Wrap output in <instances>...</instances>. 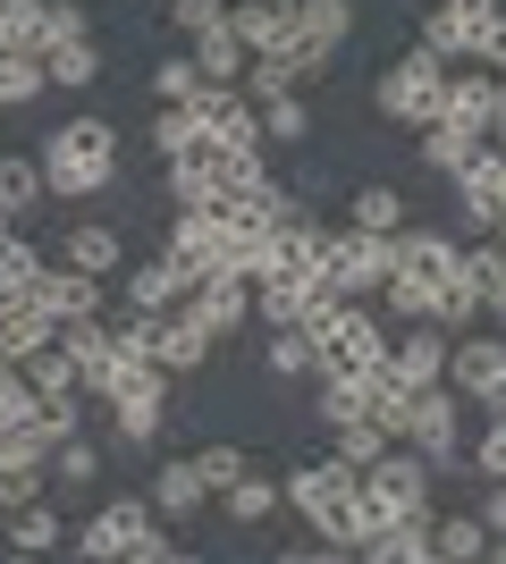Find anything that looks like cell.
I'll list each match as a JSON object with an SVG mask.
<instances>
[{
	"label": "cell",
	"mask_w": 506,
	"mask_h": 564,
	"mask_svg": "<svg viewBox=\"0 0 506 564\" xmlns=\"http://www.w3.org/2000/svg\"><path fill=\"white\" fill-rule=\"evenodd\" d=\"M262 362H270V379H321V346H313V329H270Z\"/></svg>",
	"instance_id": "obj_30"
},
{
	"label": "cell",
	"mask_w": 506,
	"mask_h": 564,
	"mask_svg": "<svg viewBox=\"0 0 506 564\" xmlns=\"http://www.w3.org/2000/svg\"><path fill=\"white\" fill-rule=\"evenodd\" d=\"M68 34H85V9H76V0H51L43 9V43H68Z\"/></svg>",
	"instance_id": "obj_55"
},
{
	"label": "cell",
	"mask_w": 506,
	"mask_h": 564,
	"mask_svg": "<svg viewBox=\"0 0 506 564\" xmlns=\"http://www.w3.org/2000/svg\"><path fill=\"white\" fill-rule=\"evenodd\" d=\"M169 194H177V203H203V169H194V161H169Z\"/></svg>",
	"instance_id": "obj_57"
},
{
	"label": "cell",
	"mask_w": 506,
	"mask_h": 564,
	"mask_svg": "<svg viewBox=\"0 0 506 564\" xmlns=\"http://www.w3.org/2000/svg\"><path fill=\"white\" fill-rule=\"evenodd\" d=\"M34 286H43V312H51V321H85V312H101V286H110V279L76 270V261H43Z\"/></svg>",
	"instance_id": "obj_15"
},
{
	"label": "cell",
	"mask_w": 506,
	"mask_h": 564,
	"mask_svg": "<svg viewBox=\"0 0 506 564\" xmlns=\"http://www.w3.org/2000/svg\"><path fill=\"white\" fill-rule=\"evenodd\" d=\"M51 464H60V489H94V480H101V447L85 438V430H76V438H60V447H51Z\"/></svg>",
	"instance_id": "obj_41"
},
{
	"label": "cell",
	"mask_w": 506,
	"mask_h": 564,
	"mask_svg": "<svg viewBox=\"0 0 506 564\" xmlns=\"http://www.w3.org/2000/svg\"><path fill=\"white\" fill-rule=\"evenodd\" d=\"M346 228L397 236V228H406V194H397V186H363V194H355V219H346Z\"/></svg>",
	"instance_id": "obj_39"
},
{
	"label": "cell",
	"mask_w": 506,
	"mask_h": 564,
	"mask_svg": "<svg viewBox=\"0 0 506 564\" xmlns=\"http://www.w3.org/2000/svg\"><path fill=\"white\" fill-rule=\"evenodd\" d=\"M43 480H51V455H34V447H0V514H18V506H34L43 497Z\"/></svg>",
	"instance_id": "obj_23"
},
{
	"label": "cell",
	"mask_w": 506,
	"mask_h": 564,
	"mask_svg": "<svg viewBox=\"0 0 506 564\" xmlns=\"http://www.w3.org/2000/svg\"><path fill=\"white\" fill-rule=\"evenodd\" d=\"M203 354H212V329H203L186 304L161 312V329H152V362H161L169 379H186V371H203Z\"/></svg>",
	"instance_id": "obj_16"
},
{
	"label": "cell",
	"mask_w": 506,
	"mask_h": 564,
	"mask_svg": "<svg viewBox=\"0 0 506 564\" xmlns=\"http://www.w3.org/2000/svg\"><path fill=\"white\" fill-rule=\"evenodd\" d=\"M456 388L439 379V388H413V422H406V447L422 455L431 471H456V455H464V430H456Z\"/></svg>",
	"instance_id": "obj_9"
},
{
	"label": "cell",
	"mask_w": 506,
	"mask_h": 564,
	"mask_svg": "<svg viewBox=\"0 0 506 564\" xmlns=\"http://www.w3.org/2000/svg\"><path fill=\"white\" fill-rule=\"evenodd\" d=\"M482 522H489V540L506 531V480H489V497H482Z\"/></svg>",
	"instance_id": "obj_58"
},
{
	"label": "cell",
	"mask_w": 506,
	"mask_h": 564,
	"mask_svg": "<svg viewBox=\"0 0 506 564\" xmlns=\"http://www.w3.org/2000/svg\"><path fill=\"white\" fill-rule=\"evenodd\" d=\"M388 253H397V261H388V270H413V279L448 286V270H456V261H464V245H456V236H448V228H397V236H388Z\"/></svg>",
	"instance_id": "obj_14"
},
{
	"label": "cell",
	"mask_w": 506,
	"mask_h": 564,
	"mask_svg": "<svg viewBox=\"0 0 506 564\" xmlns=\"http://www.w3.org/2000/svg\"><path fill=\"white\" fill-rule=\"evenodd\" d=\"M186 304V270H177V261H136V270H127V312H177Z\"/></svg>",
	"instance_id": "obj_20"
},
{
	"label": "cell",
	"mask_w": 506,
	"mask_h": 564,
	"mask_svg": "<svg viewBox=\"0 0 506 564\" xmlns=\"http://www.w3.org/2000/svg\"><path fill=\"white\" fill-rule=\"evenodd\" d=\"M482 143L489 135H473V127H456V118H439V127H422V169H431V177H456Z\"/></svg>",
	"instance_id": "obj_29"
},
{
	"label": "cell",
	"mask_w": 506,
	"mask_h": 564,
	"mask_svg": "<svg viewBox=\"0 0 506 564\" xmlns=\"http://www.w3.org/2000/svg\"><path fill=\"white\" fill-rule=\"evenodd\" d=\"M169 18H177V34H203V25L228 18V0H169Z\"/></svg>",
	"instance_id": "obj_51"
},
{
	"label": "cell",
	"mask_w": 506,
	"mask_h": 564,
	"mask_svg": "<svg viewBox=\"0 0 506 564\" xmlns=\"http://www.w3.org/2000/svg\"><path fill=\"white\" fill-rule=\"evenodd\" d=\"M203 506H212V480L194 471V455H177V464L152 471V514L161 522H186V514H203Z\"/></svg>",
	"instance_id": "obj_18"
},
{
	"label": "cell",
	"mask_w": 506,
	"mask_h": 564,
	"mask_svg": "<svg viewBox=\"0 0 506 564\" xmlns=\"http://www.w3.org/2000/svg\"><path fill=\"white\" fill-rule=\"evenodd\" d=\"M51 337H60V321H51V312H18V321H0V354H9V362H25V354L51 346Z\"/></svg>",
	"instance_id": "obj_44"
},
{
	"label": "cell",
	"mask_w": 506,
	"mask_h": 564,
	"mask_svg": "<svg viewBox=\"0 0 506 564\" xmlns=\"http://www.w3.org/2000/svg\"><path fill=\"white\" fill-rule=\"evenodd\" d=\"M254 110H262V135L270 143H304V127H313L295 94H270V101H254Z\"/></svg>",
	"instance_id": "obj_46"
},
{
	"label": "cell",
	"mask_w": 506,
	"mask_h": 564,
	"mask_svg": "<svg viewBox=\"0 0 506 564\" xmlns=\"http://www.w3.org/2000/svg\"><path fill=\"white\" fill-rule=\"evenodd\" d=\"M60 540H68V522H60V506H43V497L9 514V547H18V556H43V547H60Z\"/></svg>",
	"instance_id": "obj_31"
},
{
	"label": "cell",
	"mask_w": 506,
	"mask_h": 564,
	"mask_svg": "<svg viewBox=\"0 0 506 564\" xmlns=\"http://www.w3.org/2000/svg\"><path fill=\"white\" fill-rule=\"evenodd\" d=\"M448 388H456V397H473L482 404L489 388H506V337L498 329H482V337H448Z\"/></svg>",
	"instance_id": "obj_12"
},
{
	"label": "cell",
	"mask_w": 506,
	"mask_h": 564,
	"mask_svg": "<svg viewBox=\"0 0 506 564\" xmlns=\"http://www.w3.org/2000/svg\"><path fill=\"white\" fill-rule=\"evenodd\" d=\"M388 321L372 312V295H337L330 312L313 321V346H321V379H372L388 362Z\"/></svg>",
	"instance_id": "obj_3"
},
{
	"label": "cell",
	"mask_w": 506,
	"mask_h": 564,
	"mask_svg": "<svg viewBox=\"0 0 506 564\" xmlns=\"http://www.w3.org/2000/svg\"><path fill=\"white\" fill-rule=\"evenodd\" d=\"M431 480H439V471L422 464L406 438H388V447L363 464V497H372V514H380V522H397V514H431Z\"/></svg>",
	"instance_id": "obj_6"
},
{
	"label": "cell",
	"mask_w": 506,
	"mask_h": 564,
	"mask_svg": "<svg viewBox=\"0 0 506 564\" xmlns=\"http://www.w3.org/2000/svg\"><path fill=\"white\" fill-rule=\"evenodd\" d=\"M43 85H51V76H43V59H34V51H0V110H25Z\"/></svg>",
	"instance_id": "obj_35"
},
{
	"label": "cell",
	"mask_w": 506,
	"mask_h": 564,
	"mask_svg": "<svg viewBox=\"0 0 506 564\" xmlns=\"http://www.w3.org/2000/svg\"><path fill=\"white\" fill-rule=\"evenodd\" d=\"M489 312V286H482V270H473V261H456V270H448V286H439V329H473V321H482Z\"/></svg>",
	"instance_id": "obj_25"
},
{
	"label": "cell",
	"mask_w": 506,
	"mask_h": 564,
	"mask_svg": "<svg viewBox=\"0 0 506 564\" xmlns=\"http://www.w3.org/2000/svg\"><path fill=\"white\" fill-rule=\"evenodd\" d=\"M186 312L212 329V346H219V337H237L245 321H254V286H245V279H194L186 286Z\"/></svg>",
	"instance_id": "obj_13"
},
{
	"label": "cell",
	"mask_w": 506,
	"mask_h": 564,
	"mask_svg": "<svg viewBox=\"0 0 506 564\" xmlns=\"http://www.w3.org/2000/svg\"><path fill=\"white\" fill-rule=\"evenodd\" d=\"M506 9L498 0H439L431 25H422V43L439 51V59H489V43H498Z\"/></svg>",
	"instance_id": "obj_8"
},
{
	"label": "cell",
	"mask_w": 506,
	"mask_h": 564,
	"mask_svg": "<svg viewBox=\"0 0 506 564\" xmlns=\"http://www.w3.org/2000/svg\"><path fill=\"white\" fill-rule=\"evenodd\" d=\"M25 379H34V397H51V388H85V371H76V354L60 346V337L25 354Z\"/></svg>",
	"instance_id": "obj_37"
},
{
	"label": "cell",
	"mask_w": 506,
	"mask_h": 564,
	"mask_svg": "<svg viewBox=\"0 0 506 564\" xmlns=\"http://www.w3.org/2000/svg\"><path fill=\"white\" fill-rule=\"evenodd\" d=\"M482 404H489V422H506V388H489V397H482Z\"/></svg>",
	"instance_id": "obj_60"
},
{
	"label": "cell",
	"mask_w": 506,
	"mask_h": 564,
	"mask_svg": "<svg viewBox=\"0 0 506 564\" xmlns=\"http://www.w3.org/2000/svg\"><path fill=\"white\" fill-rule=\"evenodd\" d=\"M85 388H51V397H34V422L51 430V447H60V438H76V430H85Z\"/></svg>",
	"instance_id": "obj_43"
},
{
	"label": "cell",
	"mask_w": 506,
	"mask_h": 564,
	"mask_svg": "<svg viewBox=\"0 0 506 564\" xmlns=\"http://www.w3.org/2000/svg\"><path fill=\"white\" fill-rule=\"evenodd\" d=\"M482 321H489V329H506V270L489 279V312H482Z\"/></svg>",
	"instance_id": "obj_59"
},
{
	"label": "cell",
	"mask_w": 506,
	"mask_h": 564,
	"mask_svg": "<svg viewBox=\"0 0 506 564\" xmlns=\"http://www.w3.org/2000/svg\"><path fill=\"white\" fill-rule=\"evenodd\" d=\"M372 413V379H321V422H363Z\"/></svg>",
	"instance_id": "obj_42"
},
{
	"label": "cell",
	"mask_w": 506,
	"mask_h": 564,
	"mask_svg": "<svg viewBox=\"0 0 506 564\" xmlns=\"http://www.w3.org/2000/svg\"><path fill=\"white\" fill-rule=\"evenodd\" d=\"M25 413H34V379H25V362H9V354H0V422L18 430Z\"/></svg>",
	"instance_id": "obj_48"
},
{
	"label": "cell",
	"mask_w": 506,
	"mask_h": 564,
	"mask_svg": "<svg viewBox=\"0 0 506 564\" xmlns=\"http://www.w3.org/2000/svg\"><path fill=\"white\" fill-rule=\"evenodd\" d=\"M363 556H372V564H422V556H431V514H397V522H380V531L363 540Z\"/></svg>",
	"instance_id": "obj_24"
},
{
	"label": "cell",
	"mask_w": 506,
	"mask_h": 564,
	"mask_svg": "<svg viewBox=\"0 0 506 564\" xmlns=\"http://www.w3.org/2000/svg\"><path fill=\"white\" fill-rule=\"evenodd\" d=\"M152 522H161V514H152V497H110V506H101V514L85 522L68 547H76V556H94V564H127Z\"/></svg>",
	"instance_id": "obj_10"
},
{
	"label": "cell",
	"mask_w": 506,
	"mask_h": 564,
	"mask_svg": "<svg viewBox=\"0 0 506 564\" xmlns=\"http://www.w3.org/2000/svg\"><path fill=\"white\" fill-rule=\"evenodd\" d=\"M0 447H9V422H0Z\"/></svg>",
	"instance_id": "obj_63"
},
{
	"label": "cell",
	"mask_w": 506,
	"mask_h": 564,
	"mask_svg": "<svg viewBox=\"0 0 506 564\" xmlns=\"http://www.w3.org/2000/svg\"><path fill=\"white\" fill-rule=\"evenodd\" d=\"M489 135H498V143H506V94H498V118H489Z\"/></svg>",
	"instance_id": "obj_62"
},
{
	"label": "cell",
	"mask_w": 506,
	"mask_h": 564,
	"mask_svg": "<svg viewBox=\"0 0 506 564\" xmlns=\"http://www.w3.org/2000/svg\"><path fill=\"white\" fill-rule=\"evenodd\" d=\"M489 68H498V76H506V25H498V43H489Z\"/></svg>",
	"instance_id": "obj_61"
},
{
	"label": "cell",
	"mask_w": 506,
	"mask_h": 564,
	"mask_svg": "<svg viewBox=\"0 0 506 564\" xmlns=\"http://www.w3.org/2000/svg\"><path fill=\"white\" fill-rule=\"evenodd\" d=\"M279 18H288L295 34L321 51V59H330V51L355 34V9H346V0H279Z\"/></svg>",
	"instance_id": "obj_19"
},
{
	"label": "cell",
	"mask_w": 506,
	"mask_h": 564,
	"mask_svg": "<svg viewBox=\"0 0 506 564\" xmlns=\"http://www.w3.org/2000/svg\"><path fill=\"white\" fill-rule=\"evenodd\" d=\"M194 68H203V85H237V76L254 68V51L237 43V25L219 18V25H203V34H194Z\"/></svg>",
	"instance_id": "obj_21"
},
{
	"label": "cell",
	"mask_w": 506,
	"mask_h": 564,
	"mask_svg": "<svg viewBox=\"0 0 506 564\" xmlns=\"http://www.w3.org/2000/svg\"><path fill=\"white\" fill-rule=\"evenodd\" d=\"M431 556H448V564L489 556V522H482V514H448V522H431Z\"/></svg>",
	"instance_id": "obj_32"
},
{
	"label": "cell",
	"mask_w": 506,
	"mask_h": 564,
	"mask_svg": "<svg viewBox=\"0 0 506 564\" xmlns=\"http://www.w3.org/2000/svg\"><path fill=\"white\" fill-rule=\"evenodd\" d=\"M372 110H380L388 127H439V110H448V59H439L431 43L406 51V59L372 85Z\"/></svg>",
	"instance_id": "obj_4"
},
{
	"label": "cell",
	"mask_w": 506,
	"mask_h": 564,
	"mask_svg": "<svg viewBox=\"0 0 506 564\" xmlns=\"http://www.w3.org/2000/svg\"><path fill=\"white\" fill-rule=\"evenodd\" d=\"M228 25H237V43L254 51V59H262V51H279L295 34L288 18H279V0H228Z\"/></svg>",
	"instance_id": "obj_28"
},
{
	"label": "cell",
	"mask_w": 506,
	"mask_h": 564,
	"mask_svg": "<svg viewBox=\"0 0 506 564\" xmlns=\"http://www.w3.org/2000/svg\"><path fill=\"white\" fill-rule=\"evenodd\" d=\"M388 236H372V228H321V270H330V286L337 295H380L388 286Z\"/></svg>",
	"instance_id": "obj_7"
},
{
	"label": "cell",
	"mask_w": 506,
	"mask_h": 564,
	"mask_svg": "<svg viewBox=\"0 0 506 564\" xmlns=\"http://www.w3.org/2000/svg\"><path fill=\"white\" fill-rule=\"evenodd\" d=\"M51 186H43V161L34 152H0V219H25V212H43Z\"/></svg>",
	"instance_id": "obj_22"
},
{
	"label": "cell",
	"mask_w": 506,
	"mask_h": 564,
	"mask_svg": "<svg viewBox=\"0 0 506 564\" xmlns=\"http://www.w3.org/2000/svg\"><path fill=\"white\" fill-rule=\"evenodd\" d=\"M152 94H161V101H194V94H203V68H194V51H186V59H161V68H152Z\"/></svg>",
	"instance_id": "obj_49"
},
{
	"label": "cell",
	"mask_w": 506,
	"mask_h": 564,
	"mask_svg": "<svg viewBox=\"0 0 506 564\" xmlns=\"http://www.w3.org/2000/svg\"><path fill=\"white\" fill-rule=\"evenodd\" d=\"M372 422H380L388 438H406V422H413V388H406L397 371H388V362L372 371Z\"/></svg>",
	"instance_id": "obj_34"
},
{
	"label": "cell",
	"mask_w": 506,
	"mask_h": 564,
	"mask_svg": "<svg viewBox=\"0 0 506 564\" xmlns=\"http://www.w3.org/2000/svg\"><path fill=\"white\" fill-rule=\"evenodd\" d=\"M43 186L60 203H94V194L119 186V127L110 118H68V127H51L43 135Z\"/></svg>",
	"instance_id": "obj_2"
},
{
	"label": "cell",
	"mask_w": 506,
	"mask_h": 564,
	"mask_svg": "<svg viewBox=\"0 0 506 564\" xmlns=\"http://www.w3.org/2000/svg\"><path fill=\"white\" fill-rule=\"evenodd\" d=\"M194 143H203V118H194L186 101H161V118H152V152L177 161V152H194Z\"/></svg>",
	"instance_id": "obj_38"
},
{
	"label": "cell",
	"mask_w": 506,
	"mask_h": 564,
	"mask_svg": "<svg viewBox=\"0 0 506 564\" xmlns=\"http://www.w3.org/2000/svg\"><path fill=\"white\" fill-rule=\"evenodd\" d=\"M388 371L406 379V388H439L448 379V329L439 321H406V329L388 337Z\"/></svg>",
	"instance_id": "obj_11"
},
{
	"label": "cell",
	"mask_w": 506,
	"mask_h": 564,
	"mask_svg": "<svg viewBox=\"0 0 506 564\" xmlns=\"http://www.w3.org/2000/svg\"><path fill=\"white\" fill-rule=\"evenodd\" d=\"M380 295H388V321H431V312H439V286L413 279V270H388Z\"/></svg>",
	"instance_id": "obj_36"
},
{
	"label": "cell",
	"mask_w": 506,
	"mask_h": 564,
	"mask_svg": "<svg viewBox=\"0 0 506 564\" xmlns=\"http://www.w3.org/2000/svg\"><path fill=\"white\" fill-rule=\"evenodd\" d=\"M279 489H288V506L313 522V531L337 547V556H363V540L380 531L372 497H363V471H355V464H337V455H321V464H295Z\"/></svg>",
	"instance_id": "obj_1"
},
{
	"label": "cell",
	"mask_w": 506,
	"mask_h": 564,
	"mask_svg": "<svg viewBox=\"0 0 506 564\" xmlns=\"http://www.w3.org/2000/svg\"><path fill=\"white\" fill-rule=\"evenodd\" d=\"M330 438H337V464H355V471H363V464H372V455L388 447V430L372 422V413H363V422H337Z\"/></svg>",
	"instance_id": "obj_45"
},
{
	"label": "cell",
	"mask_w": 506,
	"mask_h": 564,
	"mask_svg": "<svg viewBox=\"0 0 506 564\" xmlns=\"http://www.w3.org/2000/svg\"><path fill=\"white\" fill-rule=\"evenodd\" d=\"M18 312H43V286H34V270H25V279H0V321H18Z\"/></svg>",
	"instance_id": "obj_52"
},
{
	"label": "cell",
	"mask_w": 506,
	"mask_h": 564,
	"mask_svg": "<svg viewBox=\"0 0 506 564\" xmlns=\"http://www.w3.org/2000/svg\"><path fill=\"white\" fill-rule=\"evenodd\" d=\"M25 270H43V253H34L18 236V219H9V228H0V279H25Z\"/></svg>",
	"instance_id": "obj_50"
},
{
	"label": "cell",
	"mask_w": 506,
	"mask_h": 564,
	"mask_svg": "<svg viewBox=\"0 0 506 564\" xmlns=\"http://www.w3.org/2000/svg\"><path fill=\"white\" fill-rule=\"evenodd\" d=\"M456 219L473 236H498V194H456Z\"/></svg>",
	"instance_id": "obj_54"
},
{
	"label": "cell",
	"mask_w": 506,
	"mask_h": 564,
	"mask_svg": "<svg viewBox=\"0 0 506 564\" xmlns=\"http://www.w3.org/2000/svg\"><path fill=\"white\" fill-rule=\"evenodd\" d=\"M60 261H76V270H94V279H119V228H101V219H85V228H68V245H60Z\"/></svg>",
	"instance_id": "obj_26"
},
{
	"label": "cell",
	"mask_w": 506,
	"mask_h": 564,
	"mask_svg": "<svg viewBox=\"0 0 506 564\" xmlns=\"http://www.w3.org/2000/svg\"><path fill=\"white\" fill-rule=\"evenodd\" d=\"M43 9L51 0H0V51H43Z\"/></svg>",
	"instance_id": "obj_40"
},
{
	"label": "cell",
	"mask_w": 506,
	"mask_h": 564,
	"mask_svg": "<svg viewBox=\"0 0 506 564\" xmlns=\"http://www.w3.org/2000/svg\"><path fill=\"white\" fill-rule=\"evenodd\" d=\"M94 397L110 404V430H119L127 447H152V438H161V413H169V371L161 362H110Z\"/></svg>",
	"instance_id": "obj_5"
},
{
	"label": "cell",
	"mask_w": 506,
	"mask_h": 564,
	"mask_svg": "<svg viewBox=\"0 0 506 564\" xmlns=\"http://www.w3.org/2000/svg\"><path fill=\"white\" fill-rule=\"evenodd\" d=\"M194 471H203L212 497H219V489H237L245 471H254V455H245V447H203V455H194Z\"/></svg>",
	"instance_id": "obj_47"
},
{
	"label": "cell",
	"mask_w": 506,
	"mask_h": 564,
	"mask_svg": "<svg viewBox=\"0 0 506 564\" xmlns=\"http://www.w3.org/2000/svg\"><path fill=\"white\" fill-rule=\"evenodd\" d=\"M0 228H9V219H0Z\"/></svg>",
	"instance_id": "obj_64"
},
{
	"label": "cell",
	"mask_w": 506,
	"mask_h": 564,
	"mask_svg": "<svg viewBox=\"0 0 506 564\" xmlns=\"http://www.w3.org/2000/svg\"><path fill=\"white\" fill-rule=\"evenodd\" d=\"M473 471H482V480H506V422H489V430H482V447H473Z\"/></svg>",
	"instance_id": "obj_53"
},
{
	"label": "cell",
	"mask_w": 506,
	"mask_h": 564,
	"mask_svg": "<svg viewBox=\"0 0 506 564\" xmlns=\"http://www.w3.org/2000/svg\"><path fill=\"white\" fill-rule=\"evenodd\" d=\"M219 506H228V522H270L279 506H288V489H279V480H262V471H245L237 489H219Z\"/></svg>",
	"instance_id": "obj_33"
},
{
	"label": "cell",
	"mask_w": 506,
	"mask_h": 564,
	"mask_svg": "<svg viewBox=\"0 0 506 564\" xmlns=\"http://www.w3.org/2000/svg\"><path fill=\"white\" fill-rule=\"evenodd\" d=\"M127 564H177V540H169L161 522H152L144 540H136V556H127Z\"/></svg>",
	"instance_id": "obj_56"
},
{
	"label": "cell",
	"mask_w": 506,
	"mask_h": 564,
	"mask_svg": "<svg viewBox=\"0 0 506 564\" xmlns=\"http://www.w3.org/2000/svg\"><path fill=\"white\" fill-rule=\"evenodd\" d=\"M34 59H43V76H51V85H68V94L101 76V43H94V34H68V43H43Z\"/></svg>",
	"instance_id": "obj_27"
},
{
	"label": "cell",
	"mask_w": 506,
	"mask_h": 564,
	"mask_svg": "<svg viewBox=\"0 0 506 564\" xmlns=\"http://www.w3.org/2000/svg\"><path fill=\"white\" fill-rule=\"evenodd\" d=\"M498 94H506V76L498 68H448V110L439 118H456V127H473V135H489V118H498Z\"/></svg>",
	"instance_id": "obj_17"
}]
</instances>
